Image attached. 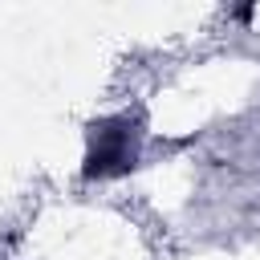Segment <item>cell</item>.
<instances>
[{"label":"cell","mask_w":260,"mask_h":260,"mask_svg":"<svg viewBox=\"0 0 260 260\" xmlns=\"http://www.w3.org/2000/svg\"><path fill=\"white\" fill-rule=\"evenodd\" d=\"M130 162V150H126V134L122 130H106L102 142H93L89 158H85V175H110V171H122Z\"/></svg>","instance_id":"cell-1"}]
</instances>
